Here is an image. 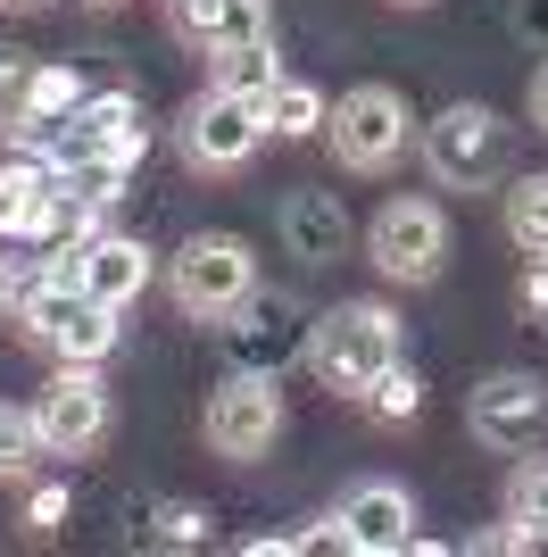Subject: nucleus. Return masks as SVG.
<instances>
[{
	"label": "nucleus",
	"instance_id": "obj_1",
	"mask_svg": "<svg viewBox=\"0 0 548 557\" xmlns=\"http://www.w3.org/2000/svg\"><path fill=\"white\" fill-rule=\"evenodd\" d=\"M308 367H316L324 392L365 399L383 383V367H399V317L390 300H341L308 325Z\"/></svg>",
	"mask_w": 548,
	"mask_h": 557
},
{
	"label": "nucleus",
	"instance_id": "obj_2",
	"mask_svg": "<svg viewBox=\"0 0 548 557\" xmlns=\"http://www.w3.org/2000/svg\"><path fill=\"white\" fill-rule=\"evenodd\" d=\"M166 292L191 325H225L233 308L258 292V250L241 233H191L175 258H166Z\"/></svg>",
	"mask_w": 548,
	"mask_h": 557
},
{
	"label": "nucleus",
	"instance_id": "obj_3",
	"mask_svg": "<svg viewBox=\"0 0 548 557\" xmlns=\"http://www.w3.org/2000/svg\"><path fill=\"white\" fill-rule=\"evenodd\" d=\"M507 150H515V125L499 109H482V100H457L424 125V166L449 191H490L507 175Z\"/></svg>",
	"mask_w": 548,
	"mask_h": 557
},
{
	"label": "nucleus",
	"instance_id": "obj_4",
	"mask_svg": "<svg viewBox=\"0 0 548 557\" xmlns=\"http://www.w3.org/2000/svg\"><path fill=\"white\" fill-rule=\"evenodd\" d=\"M17 317H25V342L50 349L59 367H100L116 349V308H100L84 292V283H34V292H17Z\"/></svg>",
	"mask_w": 548,
	"mask_h": 557
},
{
	"label": "nucleus",
	"instance_id": "obj_5",
	"mask_svg": "<svg viewBox=\"0 0 548 557\" xmlns=\"http://www.w3.org/2000/svg\"><path fill=\"white\" fill-rule=\"evenodd\" d=\"M365 258H374L390 283H433L440 267H449V216H440V200H424V191L383 200L374 225H365Z\"/></svg>",
	"mask_w": 548,
	"mask_h": 557
},
{
	"label": "nucleus",
	"instance_id": "obj_6",
	"mask_svg": "<svg viewBox=\"0 0 548 557\" xmlns=\"http://www.w3.org/2000/svg\"><path fill=\"white\" fill-rule=\"evenodd\" d=\"M274 442H283V392H274V374L233 367L208 392V449L233 466H258V458H274Z\"/></svg>",
	"mask_w": 548,
	"mask_h": 557
},
{
	"label": "nucleus",
	"instance_id": "obj_7",
	"mask_svg": "<svg viewBox=\"0 0 548 557\" xmlns=\"http://www.w3.org/2000/svg\"><path fill=\"white\" fill-rule=\"evenodd\" d=\"M465 424H474L482 449H499V458H524V449L548 442V383L524 367H499L482 374L474 392H465Z\"/></svg>",
	"mask_w": 548,
	"mask_h": 557
},
{
	"label": "nucleus",
	"instance_id": "obj_8",
	"mask_svg": "<svg viewBox=\"0 0 548 557\" xmlns=\"http://www.w3.org/2000/svg\"><path fill=\"white\" fill-rule=\"evenodd\" d=\"M25 150H42L59 175L84 166V159H141V100L134 92H91V100H75V116H59Z\"/></svg>",
	"mask_w": 548,
	"mask_h": 557
},
{
	"label": "nucleus",
	"instance_id": "obj_9",
	"mask_svg": "<svg viewBox=\"0 0 548 557\" xmlns=\"http://www.w3.org/2000/svg\"><path fill=\"white\" fill-rule=\"evenodd\" d=\"M324 134H333V159L349 175H383L408 150V100L390 84H358V92H341V109L324 116Z\"/></svg>",
	"mask_w": 548,
	"mask_h": 557
},
{
	"label": "nucleus",
	"instance_id": "obj_10",
	"mask_svg": "<svg viewBox=\"0 0 548 557\" xmlns=\"http://www.w3.org/2000/svg\"><path fill=\"white\" fill-rule=\"evenodd\" d=\"M258 141H266V109H258V100H233V92L208 84V92L183 109V159L200 166V175H233V166H250Z\"/></svg>",
	"mask_w": 548,
	"mask_h": 557
},
{
	"label": "nucleus",
	"instance_id": "obj_11",
	"mask_svg": "<svg viewBox=\"0 0 548 557\" xmlns=\"http://www.w3.org/2000/svg\"><path fill=\"white\" fill-rule=\"evenodd\" d=\"M109 383H100V374L91 367H59L50 374V392L34 399V424H42V449L50 458H84L91 442H100V433H109Z\"/></svg>",
	"mask_w": 548,
	"mask_h": 557
},
{
	"label": "nucleus",
	"instance_id": "obj_12",
	"mask_svg": "<svg viewBox=\"0 0 548 557\" xmlns=\"http://www.w3.org/2000/svg\"><path fill=\"white\" fill-rule=\"evenodd\" d=\"M333 524H341V549H358V557H399V549H415V499H408L399 483H383V474H365L358 491H341Z\"/></svg>",
	"mask_w": 548,
	"mask_h": 557
},
{
	"label": "nucleus",
	"instance_id": "obj_13",
	"mask_svg": "<svg viewBox=\"0 0 548 557\" xmlns=\"http://www.w3.org/2000/svg\"><path fill=\"white\" fill-rule=\"evenodd\" d=\"M291 349H308V325H299V300H241L225 317V358L250 374H283V358Z\"/></svg>",
	"mask_w": 548,
	"mask_h": 557
},
{
	"label": "nucleus",
	"instance_id": "obj_14",
	"mask_svg": "<svg viewBox=\"0 0 548 557\" xmlns=\"http://www.w3.org/2000/svg\"><path fill=\"white\" fill-rule=\"evenodd\" d=\"M274 225H283V250H291L299 267H333V258L349 250V209H341V191H291Z\"/></svg>",
	"mask_w": 548,
	"mask_h": 557
},
{
	"label": "nucleus",
	"instance_id": "obj_15",
	"mask_svg": "<svg viewBox=\"0 0 548 557\" xmlns=\"http://www.w3.org/2000/svg\"><path fill=\"white\" fill-rule=\"evenodd\" d=\"M175 34L191 50H241V42H266L274 17H266V0H175Z\"/></svg>",
	"mask_w": 548,
	"mask_h": 557
},
{
	"label": "nucleus",
	"instance_id": "obj_16",
	"mask_svg": "<svg viewBox=\"0 0 548 557\" xmlns=\"http://www.w3.org/2000/svg\"><path fill=\"white\" fill-rule=\"evenodd\" d=\"M141 283H150V250H141L134 233H91L84 242V292L100 308L141 300Z\"/></svg>",
	"mask_w": 548,
	"mask_h": 557
},
{
	"label": "nucleus",
	"instance_id": "obj_17",
	"mask_svg": "<svg viewBox=\"0 0 548 557\" xmlns=\"http://www.w3.org/2000/svg\"><path fill=\"white\" fill-rule=\"evenodd\" d=\"M50 184H59V166H50L42 150H25V141H17V159H0V233H9V242H34Z\"/></svg>",
	"mask_w": 548,
	"mask_h": 557
},
{
	"label": "nucleus",
	"instance_id": "obj_18",
	"mask_svg": "<svg viewBox=\"0 0 548 557\" xmlns=\"http://www.w3.org/2000/svg\"><path fill=\"white\" fill-rule=\"evenodd\" d=\"M258 109H266V134H274V141H308V134H324V116H333V100H324L316 84H299V75H283V84H274V92L258 100Z\"/></svg>",
	"mask_w": 548,
	"mask_h": 557
},
{
	"label": "nucleus",
	"instance_id": "obj_19",
	"mask_svg": "<svg viewBox=\"0 0 548 557\" xmlns=\"http://www.w3.org/2000/svg\"><path fill=\"white\" fill-rule=\"evenodd\" d=\"M274 84H283L274 34H266V42H241V50H216V92H233V100H266Z\"/></svg>",
	"mask_w": 548,
	"mask_h": 557
},
{
	"label": "nucleus",
	"instance_id": "obj_20",
	"mask_svg": "<svg viewBox=\"0 0 548 557\" xmlns=\"http://www.w3.org/2000/svg\"><path fill=\"white\" fill-rule=\"evenodd\" d=\"M507 242L524 258H548V175H515L507 184Z\"/></svg>",
	"mask_w": 548,
	"mask_h": 557
},
{
	"label": "nucleus",
	"instance_id": "obj_21",
	"mask_svg": "<svg viewBox=\"0 0 548 557\" xmlns=\"http://www.w3.org/2000/svg\"><path fill=\"white\" fill-rule=\"evenodd\" d=\"M34 458H50L34 408H9V399H0V483H25V474H34Z\"/></svg>",
	"mask_w": 548,
	"mask_h": 557
},
{
	"label": "nucleus",
	"instance_id": "obj_22",
	"mask_svg": "<svg viewBox=\"0 0 548 557\" xmlns=\"http://www.w3.org/2000/svg\"><path fill=\"white\" fill-rule=\"evenodd\" d=\"M507 516H515L532 541H548V458H515V474H507Z\"/></svg>",
	"mask_w": 548,
	"mask_h": 557
},
{
	"label": "nucleus",
	"instance_id": "obj_23",
	"mask_svg": "<svg viewBox=\"0 0 548 557\" xmlns=\"http://www.w3.org/2000/svg\"><path fill=\"white\" fill-rule=\"evenodd\" d=\"M34 75H42V59H34V50H0V134H9V141L25 134V109H34Z\"/></svg>",
	"mask_w": 548,
	"mask_h": 557
},
{
	"label": "nucleus",
	"instance_id": "obj_24",
	"mask_svg": "<svg viewBox=\"0 0 548 557\" xmlns=\"http://www.w3.org/2000/svg\"><path fill=\"white\" fill-rule=\"evenodd\" d=\"M365 408H374L383 424H408L415 408H424V383H415V367H408V358H399V367H383V383L365 392Z\"/></svg>",
	"mask_w": 548,
	"mask_h": 557
},
{
	"label": "nucleus",
	"instance_id": "obj_25",
	"mask_svg": "<svg viewBox=\"0 0 548 557\" xmlns=\"http://www.w3.org/2000/svg\"><path fill=\"white\" fill-rule=\"evenodd\" d=\"M150 541H166V549H208V516L166 499V508H150Z\"/></svg>",
	"mask_w": 548,
	"mask_h": 557
},
{
	"label": "nucleus",
	"instance_id": "obj_26",
	"mask_svg": "<svg viewBox=\"0 0 548 557\" xmlns=\"http://www.w3.org/2000/svg\"><path fill=\"white\" fill-rule=\"evenodd\" d=\"M515 34L548 50V0H515Z\"/></svg>",
	"mask_w": 548,
	"mask_h": 557
},
{
	"label": "nucleus",
	"instance_id": "obj_27",
	"mask_svg": "<svg viewBox=\"0 0 548 557\" xmlns=\"http://www.w3.org/2000/svg\"><path fill=\"white\" fill-rule=\"evenodd\" d=\"M25 516H34V533H50V524L67 516V491H34V508H25Z\"/></svg>",
	"mask_w": 548,
	"mask_h": 557
},
{
	"label": "nucleus",
	"instance_id": "obj_28",
	"mask_svg": "<svg viewBox=\"0 0 548 557\" xmlns=\"http://www.w3.org/2000/svg\"><path fill=\"white\" fill-rule=\"evenodd\" d=\"M524 308H532V317L548 308V258H532V275H524Z\"/></svg>",
	"mask_w": 548,
	"mask_h": 557
},
{
	"label": "nucleus",
	"instance_id": "obj_29",
	"mask_svg": "<svg viewBox=\"0 0 548 557\" xmlns=\"http://www.w3.org/2000/svg\"><path fill=\"white\" fill-rule=\"evenodd\" d=\"M532 125L548 134V59H540V75H532Z\"/></svg>",
	"mask_w": 548,
	"mask_h": 557
},
{
	"label": "nucleus",
	"instance_id": "obj_30",
	"mask_svg": "<svg viewBox=\"0 0 548 557\" xmlns=\"http://www.w3.org/2000/svg\"><path fill=\"white\" fill-rule=\"evenodd\" d=\"M0 9H42V0H0Z\"/></svg>",
	"mask_w": 548,
	"mask_h": 557
},
{
	"label": "nucleus",
	"instance_id": "obj_31",
	"mask_svg": "<svg viewBox=\"0 0 548 557\" xmlns=\"http://www.w3.org/2000/svg\"><path fill=\"white\" fill-rule=\"evenodd\" d=\"M0 308H9V267H0Z\"/></svg>",
	"mask_w": 548,
	"mask_h": 557
},
{
	"label": "nucleus",
	"instance_id": "obj_32",
	"mask_svg": "<svg viewBox=\"0 0 548 557\" xmlns=\"http://www.w3.org/2000/svg\"><path fill=\"white\" fill-rule=\"evenodd\" d=\"M84 9H116V0H84Z\"/></svg>",
	"mask_w": 548,
	"mask_h": 557
}]
</instances>
